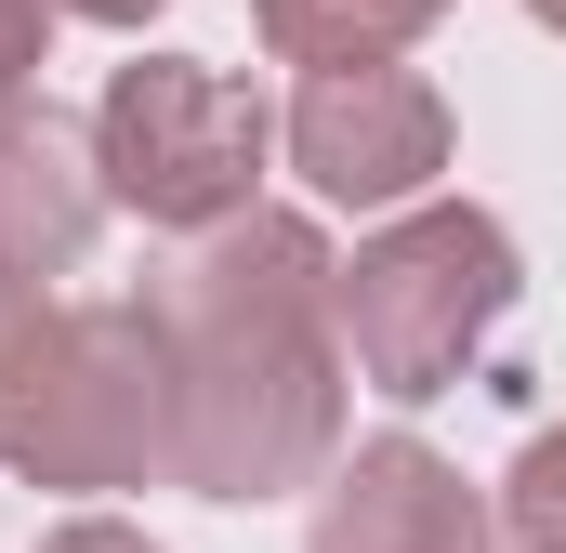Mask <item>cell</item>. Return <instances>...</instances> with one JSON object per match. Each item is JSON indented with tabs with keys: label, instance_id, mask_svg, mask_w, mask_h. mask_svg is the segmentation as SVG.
<instances>
[{
	"label": "cell",
	"instance_id": "1",
	"mask_svg": "<svg viewBox=\"0 0 566 553\" xmlns=\"http://www.w3.org/2000/svg\"><path fill=\"white\" fill-rule=\"evenodd\" d=\"M343 264L303 211H238L158 276L171 343V488L198 501H290L343 461Z\"/></svg>",
	"mask_w": 566,
	"mask_h": 553
},
{
	"label": "cell",
	"instance_id": "2",
	"mask_svg": "<svg viewBox=\"0 0 566 553\" xmlns=\"http://www.w3.org/2000/svg\"><path fill=\"white\" fill-rule=\"evenodd\" d=\"M514 238L474 211V198H422V211H396L356 264H343V356H356V383H382L396 409H422L448 396L474 356H488V330L514 316Z\"/></svg>",
	"mask_w": 566,
	"mask_h": 553
},
{
	"label": "cell",
	"instance_id": "3",
	"mask_svg": "<svg viewBox=\"0 0 566 553\" xmlns=\"http://www.w3.org/2000/svg\"><path fill=\"white\" fill-rule=\"evenodd\" d=\"M0 461L27 488H145L171 474V343L145 303H53L40 356L0 409Z\"/></svg>",
	"mask_w": 566,
	"mask_h": 553
},
{
	"label": "cell",
	"instance_id": "4",
	"mask_svg": "<svg viewBox=\"0 0 566 553\" xmlns=\"http://www.w3.org/2000/svg\"><path fill=\"white\" fill-rule=\"evenodd\" d=\"M264 93L238 80V66H198V53H145L106 80V106H93V158H106V198L145 211V225H171V238H211V225H238V211H264L251 185H264Z\"/></svg>",
	"mask_w": 566,
	"mask_h": 553
},
{
	"label": "cell",
	"instance_id": "5",
	"mask_svg": "<svg viewBox=\"0 0 566 553\" xmlns=\"http://www.w3.org/2000/svg\"><path fill=\"white\" fill-rule=\"evenodd\" d=\"M290 171L329 198V211H409L434 171H448V106H434L422 66H329L290 93Z\"/></svg>",
	"mask_w": 566,
	"mask_h": 553
},
{
	"label": "cell",
	"instance_id": "6",
	"mask_svg": "<svg viewBox=\"0 0 566 553\" xmlns=\"http://www.w3.org/2000/svg\"><path fill=\"white\" fill-rule=\"evenodd\" d=\"M303 553H488V501L422 435H369L356 461H329Z\"/></svg>",
	"mask_w": 566,
	"mask_h": 553
},
{
	"label": "cell",
	"instance_id": "7",
	"mask_svg": "<svg viewBox=\"0 0 566 553\" xmlns=\"http://www.w3.org/2000/svg\"><path fill=\"white\" fill-rule=\"evenodd\" d=\"M106 225V158H93V119L13 93L0 106V276H66Z\"/></svg>",
	"mask_w": 566,
	"mask_h": 553
},
{
	"label": "cell",
	"instance_id": "8",
	"mask_svg": "<svg viewBox=\"0 0 566 553\" xmlns=\"http://www.w3.org/2000/svg\"><path fill=\"white\" fill-rule=\"evenodd\" d=\"M434 13H448V0H251L264 53H290L303 80H329V66H396Z\"/></svg>",
	"mask_w": 566,
	"mask_h": 553
},
{
	"label": "cell",
	"instance_id": "9",
	"mask_svg": "<svg viewBox=\"0 0 566 553\" xmlns=\"http://www.w3.org/2000/svg\"><path fill=\"white\" fill-rule=\"evenodd\" d=\"M501 528H514L527 553H566V421L514 448V474H501Z\"/></svg>",
	"mask_w": 566,
	"mask_h": 553
},
{
	"label": "cell",
	"instance_id": "10",
	"mask_svg": "<svg viewBox=\"0 0 566 553\" xmlns=\"http://www.w3.org/2000/svg\"><path fill=\"white\" fill-rule=\"evenodd\" d=\"M53 66V0H0V106Z\"/></svg>",
	"mask_w": 566,
	"mask_h": 553
},
{
	"label": "cell",
	"instance_id": "11",
	"mask_svg": "<svg viewBox=\"0 0 566 553\" xmlns=\"http://www.w3.org/2000/svg\"><path fill=\"white\" fill-rule=\"evenodd\" d=\"M40 316H53V303H40L27 276H0V409H13V383H27V356H40Z\"/></svg>",
	"mask_w": 566,
	"mask_h": 553
},
{
	"label": "cell",
	"instance_id": "12",
	"mask_svg": "<svg viewBox=\"0 0 566 553\" xmlns=\"http://www.w3.org/2000/svg\"><path fill=\"white\" fill-rule=\"evenodd\" d=\"M40 553H158L145 528H119V514H80V528H53Z\"/></svg>",
	"mask_w": 566,
	"mask_h": 553
},
{
	"label": "cell",
	"instance_id": "13",
	"mask_svg": "<svg viewBox=\"0 0 566 553\" xmlns=\"http://www.w3.org/2000/svg\"><path fill=\"white\" fill-rule=\"evenodd\" d=\"M53 13H93V27H145V13H171V0H53Z\"/></svg>",
	"mask_w": 566,
	"mask_h": 553
},
{
	"label": "cell",
	"instance_id": "14",
	"mask_svg": "<svg viewBox=\"0 0 566 553\" xmlns=\"http://www.w3.org/2000/svg\"><path fill=\"white\" fill-rule=\"evenodd\" d=\"M527 13H541V27H554V40H566V0H527Z\"/></svg>",
	"mask_w": 566,
	"mask_h": 553
}]
</instances>
